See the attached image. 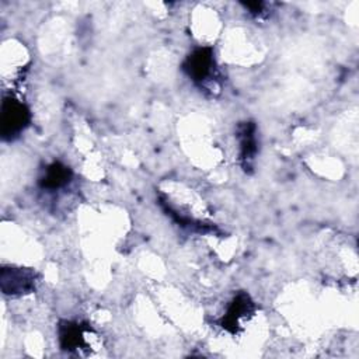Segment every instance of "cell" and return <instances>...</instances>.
I'll return each mask as SVG.
<instances>
[{
	"instance_id": "obj_5",
	"label": "cell",
	"mask_w": 359,
	"mask_h": 359,
	"mask_svg": "<svg viewBox=\"0 0 359 359\" xmlns=\"http://www.w3.org/2000/svg\"><path fill=\"white\" fill-rule=\"evenodd\" d=\"M237 137L240 140V158L243 161L244 170L251 168L257 153V139H255V125L252 122H244L240 125Z\"/></svg>"
},
{
	"instance_id": "obj_1",
	"label": "cell",
	"mask_w": 359,
	"mask_h": 359,
	"mask_svg": "<svg viewBox=\"0 0 359 359\" xmlns=\"http://www.w3.org/2000/svg\"><path fill=\"white\" fill-rule=\"evenodd\" d=\"M184 70L201 88L216 81V60L212 48L195 49L184 62Z\"/></svg>"
},
{
	"instance_id": "obj_3",
	"label": "cell",
	"mask_w": 359,
	"mask_h": 359,
	"mask_svg": "<svg viewBox=\"0 0 359 359\" xmlns=\"http://www.w3.org/2000/svg\"><path fill=\"white\" fill-rule=\"evenodd\" d=\"M0 283L4 294H25L35 287V273L22 268H3Z\"/></svg>"
},
{
	"instance_id": "obj_6",
	"label": "cell",
	"mask_w": 359,
	"mask_h": 359,
	"mask_svg": "<svg viewBox=\"0 0 359 359\" xmlns=\"http://www.w3.org/2000/svg\"><path fill=\"white\" fill-rule=\"evenodd\" d=\"M252 310V302L250 300L248 294L245 293H240L238 296L234 297V300L231 302L226 316L222 320V325L224 328H231L233 331L236 330V327L238 325L240 320L247 317L248 313H251Z\"/></svg>"
},
{
	"instance_id": "obj_4",
	"label": "cell",
	"mask_w": 359,
	"mask_h": 359,
	"mask_svg": "<svg viewBox=\"0 0 359 359\" xmlns=\"http://www.w3.org/2000/svg\"><path fill=\"white\" fill-rule=\"evenodd\" d=\"M72 181V171L62 163L49 164L39 177V187L46 191H57Z\"/></svg>"
},
{
	"instance_id": "obj_7",
	"label": "cell",
	"mask_w": 359,
	"mask_h": 359,
	"mask_svg": "<svg viewBox=\"0 0 359 359\" xmlns=\"http://www.w3.org/2000/svg\"><path fill=\"white\" fill-rule=\"evenodd\" d=\"M86 330L77 323H62L59 327V339L63 349L73 351L84 346Z\"/></svg>"
},
{
	"instance_id": "obj_2",
	"label": "cell",
	"mask_w": 359,
	"mask_h": 359,
	"mask_svg": "<svg viewBox=\"0 0 359 359\" xmlns=\"http://www.w3.org/2000/svg\"><path fill=\"white\" fill-rule=\"evenodd\" d=\"M29 122L28 108L14 98H4L1 104V136L4 139H14L18 136Z\"/></svg>"
}]
</instances>
